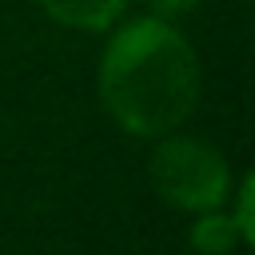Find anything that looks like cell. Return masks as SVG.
<instances>
[{"label":"cell","instance_id":"obj_1","mask_svg":"<svg viewBox=\"0 0 255 255\" xmlns=\"http://www.w3.org/2000/svg\"><path fill=\"white\" fill-rule=\"evenodd\" d=\"M100 100L128 135L159 139L195 112L199 56L171 20H128L100 56Z\"/></svg>","mask_w":255,"mask_h":255},{"label":"cell","instance_id":"obj_5","mask_svg":"<svg viewBox=\"0 0 255 255\" xmlns=\"http://www.w3.org/2000/svg\"><path fill=\"white\" fill-rule=\"evenodd\" d=\"M251 191H255V179H251V175H243V179H239V187H235V211H227V215L235 219V227H239L243 243H251V239H255V223H251Z\"/></svg>","mask_w":255,"mask_h":255},{"label":"cell","instance_id":"obj_2","mask_svg":"<svg viewBox=\"0 0 255 255\" xmlns=\"http://www.w3.org/2000/svg\"><path fill=\"white\" fill-rule=\"evenodd\" d=\"M147 175H151L155 195L179 211H211L231 199L227 159L203 139H187V135H171V131L159 135Z\"/></svg>","mask_w":255,"mask_h":255},{"label":"cell","instance_id":"obj_3","mask_svg":"<svg viewBox=\"0 0 255 255\" xmlns=\"http://www.w3.org/2000/svg\"><path fill=\"white\" fill-rule=\"evenodd\" d=\"M40 8L76 32H112L124 16V0H40Z\"/></svg>","mask_w":255,"mask_h":255},{"label":"cell","instance_id":"obj_4","mask_svg":"<svg viewBox=\"0 0 255 255\" xmlns=\"http://www.w3.org/2000/svg\"><path fill=\"white\" fill-rule=\"evenodd\" d=\"M243 243L235 219L227 215V203L223 207H211V211H199V223L191 227V247L203 251V255H231L235 247Z\"/></svg>","mask_w":255,"mask_h":255},{"label":"cell","instance_id":"obj_6","mask_svg":"<svg viewBox=\"0 0 255 255\" xmlns=\"http://www.w3.org/2000/svg\"><path fill=\"white\" fill-rule=\"evenodd\" d=\"M151 4V16H163V20H179V16H187L199 0H147Z\"/></svg>","mask_w":255,"mask_h":255}]
</instances>
